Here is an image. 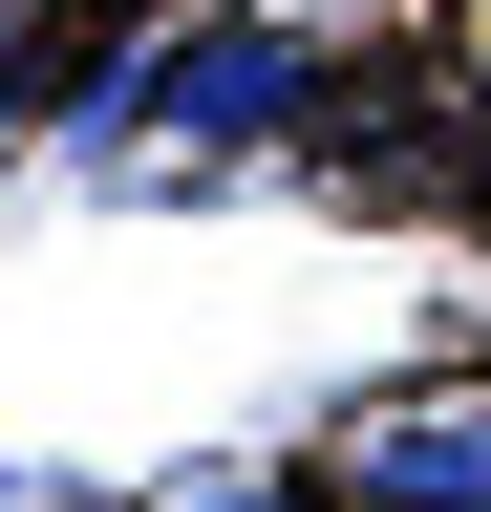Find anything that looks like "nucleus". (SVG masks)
<instances>
[{"instance_id": "obj_1", "label": "nucleus", "mask_w": 491, "mask_h": 512, "mask_svg": "<svg viewBox=\"0 0 491 512\" xmlns=\"http://www.w3.org/2000/svg\"><path fill=\"white\" fill-rule=\"evenodd\" d=\"M171 150H299V128L342 107V43L321 22H171Z\"/></svg>"}, {"instance_id": "obj_2", "label": "nucleus", "mask_w": 491, "mask_h": 512, "mask_svg": "<svg viewBox=\"0 0 491 512\" xmlns=\"http://www.w3.org/2000/svg\"><path fill=\"white\" fill-rule=\"evenodd\" d=\"M321 470H342V512H491V384H406V406H363Z\"/></svg>"}, {"instance_id": "obj_3", "label": "nucleus", "mask_w": 491, "mask_h": 512, "mask_svg": "<svg viewBox=\"0 0 491 512\" xmlns=\"http://www.w3.org/2000/svg\"><path fill=\"white\" fill-rule=\"evenodd\" d=\"M86 64H107V22H86V0H0V128H86Z\"/></svg>"}, {"instance_id": "obj_4", "label": "nucleus", "mask_w": 491, "mask_h": 512, "mask_svg": "<svg viewBox=\"0 0 491 512\" xmlns=\"http://www.w3.org/2000/svg\"><path fill=\"white\" fill-rule=\"evenodd\" d=\"M171 512H342V470H193Z\"/></svg>"}, {"instance_id": "obj_5", "label": "nucleus", "mask_w": 491, "mask_h": 512, "mask_svg": "<svg viewBox=\"0 0 491 512\" xmlns=\"http://www.w3.org/2000/svg\"><path fill=\"white\" fill-rule=\"evenodd\" d=\"M449 64H470V86H491V22H470V43H449Z\"/></svg>"}]
</instances>
